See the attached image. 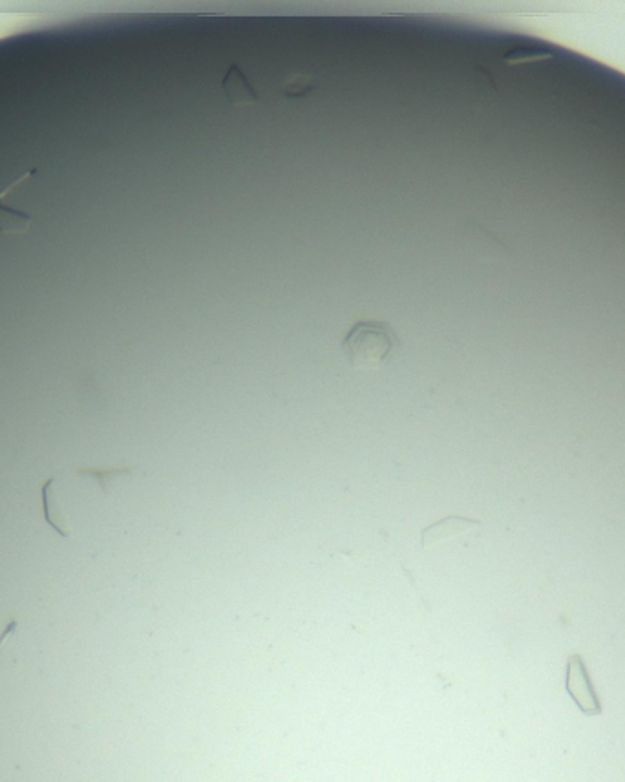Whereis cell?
I'll use <instances>...</instances> for the list:
<instances>
[{"label":"cell","mask_w":625,"mask_h":782,"mask_svg":"<svg viewBox=\"0 0 625 782\" xmlns=\"http://www.w3.org/2000/svg\"><path fill=\"white\" fill-rule=\"evenodd\" d=\"M398 348L400 339L382 320H359L342 340L347 362L361 372H375L386 365Z\"/></svg>","instance_id":"6da1fadb"},{"label":"cell","mask_w":625,"mask_h":782,"mask_svg":"<svg viewBox=\"0 0 625 782\" xmlns=\"http://www.w3.org/2000/svg\"><path fill=\"white\" fill-rule=\"evenodd\" d=\"M567 692L579 708V711L587 717L602 715V706L598 695L591 683L587 667L579 655H572L567 662Z\"/></svg>","instance_id":"7a4b0ae2"},{"label":"cell","mask_w":625,"mask_h":782,"mask_svg":"<svg viewBox=\"0 0 625 782\" xmlns=\"http://www.w3.org/2000/svg\"><path fill=\"white\" fill-rule=\"evenodd\" d=\"M479 525H481L479 521L467 520V518H458V516L444 518V520L437 521L435 525L426 527L421 532V546L423 548L433 546V545L442 543V541L450 539V537L461 536V534H465V532H468V530H472V528H475Z\"/></svg>","instance_id":"3957f363"},{"label":"cell","mask_w":625,"mask_h":782,"mask_svg":"<svg viewBox=\"0 0 625 782\" xmlns=\"http://www.w3.org/2000/svg\"><path fill=\"white\" fill-rule=\"evenodd\" d=\"M221 88L226 91L227 99L235 107L253 105L258 101V91L253 88L249 79L244 75L242 68L236 64H231L226 77L221 81Z\"/></svg>","instance_id":"277c9868"},{"label":"cell","mask_w":625,"mask_h":782,"mask_svg":"<svg viewBox=\"0 0 625 782\" xmlns=\"http://www.w3.org/2000/svg\"><path fill=\"white\" fill-rule=\"evenodd\" d=\"M56 481H57V477L52 476L40 486L42 516H44V521H47L61 537H70V523L61 509V503L57 501V497L54 494Z\"/></svg>","instance_id":"5b68a950"},{"label":"cell","mask_w":625,"mask_h":782,"mask_svg":"<svg viewBox=\"0 0 625 782\" xmlns=\"http://www.w3.org/2000/svg\"><path fill=\"white\" fill-rule=\"evenodd\" d=\"M315 88H317V81L315 79L309 77V75H304V73H298V75L289 77L284 82L282 94L287 99H302V98H307Z\"/></svg>","instance_id":"8992f818"},{"label":"cell","mask_w":625,"mask_h":782,"mask_svg":"<svg viewBox=\"0 0 625 782\" xmlns=\"http://www.w3.org/2000/svg\"><path fill=\"white\" fill-rule=\"evenodd\" d=\"M133 467H116V468H77V474L81 476H90L98 481V485L101 486V490L108 495L110 494V483L119 477V476H128L132 474Z\"/></svg>","instance_id":"52a82bcc"},{"label":"cell","mask_w":625,"mask_h":782,"mask_svg":"<svg viewBox=\"0 0 625 782\" xmlns=\"http://www.w3.org/2000/svg\"><path fill=\"white\" fill-rule=\"evenodd\" d=\"M30 225V216L19 211H13L0 203V231L4 233H21L26 231Z\"/></svg>","instance_id":"ba28073f"},{"label":"cell","mask_w":625,"mask_h":782,"mask_svg":"<svg viewBox=\"0 0 625 782\" xmlns=\"http://www.w3.org/2000/svg\"><path fill=\"white\" fill-rule=\"evenodd\" d=\"M19 629V622L15 620V618H12L10 622H8V625L4 627V631H3V634H0V651H3V648H4V643L8 641V638L15 632Z\"/></svg>","instance_id":"9c48e42d"}]
</instances>
